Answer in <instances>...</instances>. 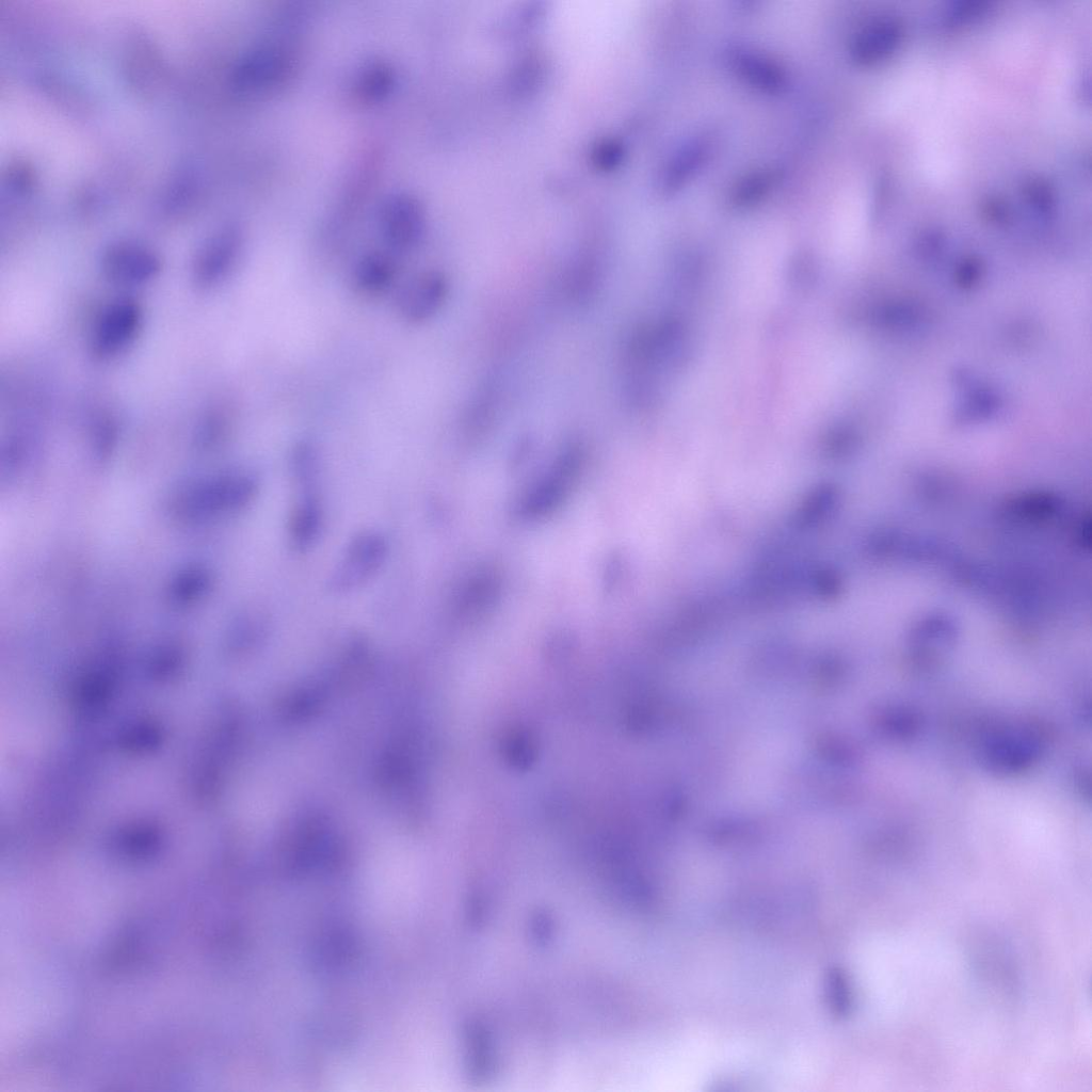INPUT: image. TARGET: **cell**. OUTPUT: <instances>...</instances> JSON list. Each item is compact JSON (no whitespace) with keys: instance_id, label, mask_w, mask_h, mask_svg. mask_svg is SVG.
Wrapping results in <instances>:
<instances>
[{"instance_id":"12","label":"cell","mask_w":1092,"mask_h":1092,"mask_svg":"<svg viewBox=\"0 0 1092 1092\" xmlns=\"http://www.w3.org/2000/svg\"><path fill=\"white\" fill-rule=\"evenodd\" d=\"M394 86V73L385 63H371L359 74L356 93L365 101H378L386 97Z\"/></svg>"},{"instance_id":"5","label":"cell","mask_w":1092,"mask_h":1092,"mask_svg":"<svg viewBox=\"0 0 1092 1092\" xmlns=\"http://www.w3.org/2000/svg\"><path fill=\"white\" fill-rule=\"evenodd\" d=\"M293 68L290 51L274 45L260 46L238 61L232 74L234 84L243 92H270L286 83Z\"/></svg>"},{"instance_id":"4","label":"cell","mask_w":1092,"mask_h":1092,"mask_svg":"<svg viewBox=\"0 0 1092 1092\" xmlns=\"http://www.w3.org/2000/svg\"><path fill=\"white\" fill-rule=\"evenodd\" d=\"M100 268L103 276L122 287H141L156 279L162 270V260L151 247L135 241H117L102 253Z\"/></svg>"},{"instance_id":"7","label":"cell","mask_w":1092,"mask_h":1092,"mask_svg":"<svg viewBox=\"0 0 1092 1092\" xmlns=\"http://www.w3.org/2000/svg\"><path fill=\"white\" fill-rule=\"evenodd\" d=\"M449 293V282L436 269L422 271L408 279L396 296L398 316L407 324L419 325L431 320L443 307Z\"/></svg>"},{"instance_id":"3","label":"cell","mask_w":1092,"mask_h":1092,"mask_svg":"<svg viewBox=\"0 0 1092 1092\" xmlns=\"http://www.w3.org/2000/svg\"><path fill=\"white\" fill-rule=\"evenodd\" d=\"M243 234L236 225L225 226L210 236L196 251L191 278L200 290L222 285L235 271L243 251Z\"/></svg>"},{"instance_id":"1","label":"cell","mask_w":1092,"mask_h":1092,"mask_svg":"<svg viewBox=\"0 0 1092 1092\" xmlns=\"http://www.w3.org/2000/svg\"><path fill=\"white\" fill-rule=\"evenodd\" d=\"M144 322L142 305L131 296L107 304L94 322L90 336L91 354L98 360L118 357L133 344Z\"/></svg>"},{"instance_id":"6","label":"cell","mask_w":1092,"mask_h":1092,"mask_svg":"<svg viewBox=\"0 0 1092 1092\" xmlns=\"http://www.w3.org/2000/svg\"><path fill=\"white\" fill-rule=\"evenodd\" d=\"M386 553L382 534L364 531L355 535L330 578V588L342 593L359 587L381 568Z\"/></svg>"},{"instance_id":"2","label":"cell","mask_w":1092,"mask_h":1092,"mask_svg":"<svg viewBox=\"0 0 1092 1092\" xmlns=\"http://www.w3.org/2000/svg\"><path fill=\"white\" fill-rule=\"evenodd\" d=\"M427 219L420 200L410 193H396L382 204L378 228L385 250L396 256L416 250L425 232Z\"/></svg>"},{"instance_id":"10","label":"cell","mask_w":1092,"mask_h":1092,"mask_svg":"<svg viewBox=\"0 0 1092 1092\" xmlns=\"http://www.w3.org/2000/svg\"><path fill=\"white\" fill-rule=\"evenodd\" d=\"M901 38V26L893 18H883L865 28L856 37L854 53L861 61H876L896 48Z\"/></svg>"},{"instance_id":"9","label":"cell","mask_w":1092,"mask_h":1092,"mask_svg":"<svg viewBox=\"0 0 1092 1092\" xmlns=\"http://www.w3.org/2000/svg\"><path fill=\"white\" fill-rule=\"evenodd\" d=\"M398 271L396 255L387 250H372L355 259L350 270V283L362 295L379 296L392 287Z\"/></svg>"},{"instance_id":"11","label":"cell","mask_w":1092,"mask_h":1092,"mask_svg":"<svg viewBox=\"0 0 1092 1092\" xmlns=\"http://www.w3.org/2000/svg\"><path fill=\"white\" fill-rule=\"evenodd\" d=\"M312 487H302L304 493L295 503L290 518V539L301 549L315 543L322 527V510Z\"/></svg>"},{"instance_id":"8","label":"cell","mask_w":1092,"mask_h":1092,"mask_svg":"<svg viewBox=\"0 0 1092 1092\" xmlns=\"http://www.w3.org/2000/svg\"><path fill=\"white\" fill-rule=\"evenodd\" d=\"M1040 753L1035 734L1023 727H1008L987 735L981 745L983 761L994 771L1014 773L1026 769Z\"/></svg>"}]
</instances>
